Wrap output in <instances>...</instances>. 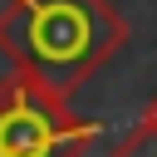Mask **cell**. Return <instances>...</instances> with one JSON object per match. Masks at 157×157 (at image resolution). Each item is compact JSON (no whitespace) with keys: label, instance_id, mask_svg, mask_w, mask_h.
Listing matches in <instances>:
<instances>
[{"label":"cell","instance_id":"1","mask_svg":"<svg viewBox=\"0 0 157 157\" xmlns=\"http://www.w3.org/2000/svg\"><path fill=\"white\" fill-rule=\"evenodd\" d=\"M123 44L128 25L108 0H5L0 10V54L15 64V74L64 98Z\"/></svg>","mask_w":157,"mask_h":157},{"label":"cell","instance_id":"2","mask_svg":"<svg viewBox=\"0 0 157 157\" xmlns=\"http://www.w3.org/2000/svg\"><path fill=\"white\" fill-rule=\"evenodd\" d=\"M98 128L69 108L64 93L10 74L0 78V157H83Z\"/></svg>","mask_w":157,"mask_h":157},{"label":"cell","instance_id":"3","mask_svg":"<svg viewBox=\"0 0 157 157\" xmlns=\"http://www.w3.org/2000/svg\"><path fill=\"white\" fill-rule=\"evenodd\" d=\"M113 157H157V98L147 103V113H142V123L118 142V152Z\"/></svg>","mask_w":157,"mask_h":157}]
</instances>
